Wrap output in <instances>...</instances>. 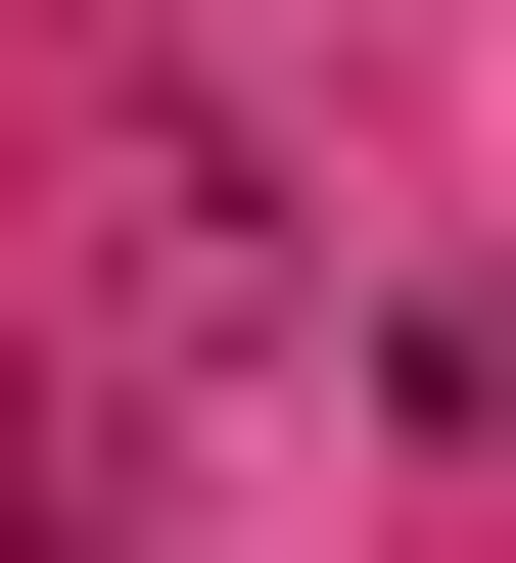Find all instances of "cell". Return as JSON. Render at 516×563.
<instances>
[{"instance_id":"1","label":"cell","mask_w":516,"mask_h":563,"mask_svg":"<svg viewBox=\"0 0 516 563\" xmlns=\"http://www.w3.org/2000/svg\"><path fill=\"white\" fill-rule=\"evenodd\" d=\"M376 422H470V470H516V282H376Z\"/></svg>"}]
</instances>
